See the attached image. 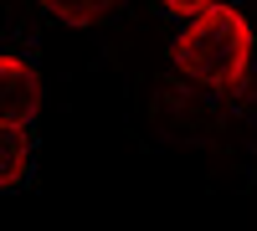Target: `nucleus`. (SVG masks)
<instances>
[{"mask_svg":"<svg viewBox=\"0 0 257 231\" xmlns=\"http://www.w3.org/2000/svg\"><path fill=\"white\" fill-rule=\"evenodd\" d=\"M31 170V129H11V123H0V185L16 190L21 180Z\"/></svg>","mask_w":257,"mask_h":231,"instance_id":"obj_4","label":"nucleus"},{"mask_svg":"<svg viewBox=\"0 0 257 231\" xmlns=\"http://www.w3.org/2000/svg\"><path fill=\"white\" fill-rule=\"evenodd\" d=\"M160 6L170 11V16H201V11H216V6H226V0H160Z\"/></svg>","mask_w":257,"mask_h":231,"instance_id":"obj_5","label":"nucleus"},{"mask_svg":"<svg viewBox=\"0 0 257 231\" xmlns=\"http://www.w3.org/2000/svg\"><path fill=\"white\" fill-rule=\"evenodd\" d=\"M170 62L196 88H211V93L242 88V77L252 67V26H247V16L237 6H216V11L190 16L175 31V41H170Z\"/></svg>","mask_w":257,"mask_h":231,"instance_id":"obj_1","label":"nucleus"},{"mask_svg":"<svg viewBox=\"0 0 257 231\" xmlns=\"http://www.w3.org/2000/svg\"><path fill=\"white\" fill-rule=\"evenodd\" d=\"M123 0H41V11H47L57 26H72V31H88V26H103Z\"/></svg>","mask_w":257,"mask_h":231,"instance_id":"obj_3","label":"nucleus"},{"mask_svg":"<svg viewBox=\"0 0 257 231\" xmlns=\"http://www.w3.org/2000/svg\"><path fill=\"white\" fill-rule=\"evenodd\" d=\"M41 113V72L31 57L0 52V123L11 129H31Z\"/></svg>","mask_w":257,"mask_h":231,"instance_id":"obj_2","label":"nucleus"}]
</instances>
